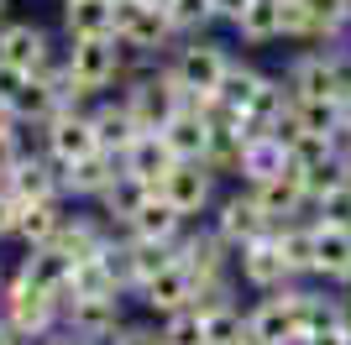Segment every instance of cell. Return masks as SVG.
<instances>
[{"label":"cell","instance_id":"6da1fadb","mask_svg":"<svg viewBox=\"0 0 351 345\" xmlns=\"http://www.w3.org/2000/svg\"><path fill=\"white\" fill-rule=\"evenodd\" d=\"M63 68H69V89L73 105H95L110 89H121L132 58L116 37H84V42H63Z\"/></svg>","mask_w":351,"mask_h":345},{"label":"cell","instance_id":"7a4b0ae2","mask_svg":"<svg viewBox=\"0 0 351 345\" xmlns=\"http://www.w3.org/2000/svg\"><path fill=\"white\" fill-rule=\"evenodd\" d=\"M162 68L173 73L178 94H184L189 105H205V100H215L220 84H226V68H231V47H220L215 37H184L173 53L162 58Z\"/></svg>","mask_w":351,"mask_h":345},{"label":"cell","instance_id":"3957f363","mask_svg":"<svg viewBox=\"0 0 351 345\" xmlns=\"http://www.w3.org/2000/svg\"><path fill=\"white\" fill-rule=\"evenodd\" d=\"M0 319H5L27 345H43V340H53V335L63 330V298L43 293L32 277L11 272V283L0 293Z\"/></svg>","mask_w":351,"mask_h":345},{"label":"cell","instance_id":"277c9868","mask_svg":"<svg viewBox=\"0 0 351 345\" xmlns=\"http://www.w3.org/2000/svg\"><path fill=\"white\" fill-rule=\"evenodd\" d=\"M116 42L126 47V58L136 63H162L178 47V31L168 21V11L142 5V0H116Z\"/></svg>","mask_w":351,"mask_h":345},{"label":"cell","instance_id":"5b68a950","mask_svg":"<svg viewBox=\"0 0 351 345\" xmlns=\"http://www.w3.org/2000/svg\"><path fill=\"white\" fill-rule=\"evenodd\" d=\"M283 84H289V94L299 105H341V94L351 89V68L330 47H309V53L289 58Z\"/></svg>","mask_w":351,"mask_h":345},{"label":"cell","instance_id":"8992f818","mask_svg":"<svg viewBox=\"0 0 351 345\" xmlns=\"http://www.w3.org/2000/svg\"><path fill=\"white\" fill-rule=\"evenodd\" d=\"M299 288H278V293H257L247 303V340L257 345H299L304 340V314H299Z\"/></svg>","mask_w":351,"mask_h":345},{"label":"cell","instance_id":"52a82bcc","mask_svg":"<svg viewBox=\"0 0 351 345\" xmlns=\"http://www.w3.org/2000/svg\"><path fill=\"white\" fill-rule=\"evenodd\" d=\"M215 183H220V178L205 168V162H173V168H168V178L158 183V194L194 225L199 215H210V209L220 204V199H215Z\"/></svg>","mask_w":351,"mask_h":345},{"label":"cell","instance_id":"ba28073f","mask_svg":"<svg viewBox=\"0 0 351 345\" xmlns=\"http://www.w3.org/2000/svg\"><path fill=\"white\" fill-rule=\"evenodd\" d=\"M43 152L58 162V168L89 157V152H100V146H95V120H89V105H63V110L47 120V126H43Z\"/></svg>","mask_w":351,"mask_h":345},{"label":"cell","instance_id":"9c48e42d","mask_svg":"<svg viewBox=\"0 0 351 345\" xmlns=\"http://www.w3.org/2000/svg\"><path fill=\"white\" fill-rule=\"evenodd\" d=\"M53 53H58V42H53V31L43 21H27V16H5L0 21V63H11L21 73H37Z\"/></svg>","mask_w":351,"mask_h":345},{"label":"cell","instance_id":"30bf717a","mask_svg":"<svg viewBox=\"0 0 351 345\" xmlns=\"http://www.w3.org/2000/svg\"><path fill=\"white\" fill-rule=\"evenodd\" d=\"M309 257H315V283L351 288V225L309 220Z\"/></svg>","mask_w":351,"mask_h":345},{"label":"cell","instance_id":"8fae6325","mask_svg":"<svg viewBox=\"0 0 351 345\" xmlns=\"http://www.w3.org/2000/svg\"><path fill=\"white\" fill-rule=\"evenodd\" d=\"M210 230H215L226 246H236V251H241L247 241H263L267 230H273V220L263 215V204L252 199V188L241 183L236 194H226V199L215 204V220H210Z\"/></svg>","mask_w":351,"mask_h":345},{"label":"cell","instance_id":"7c38bea8","mask_svg":"<svg viewBox=\"0 0 351 345\" xmlns=\"http://www.w3.org/2000/svg\"><path fill=\"white\" fill-rule=\"evenodd\" d=\"M126 324V298H63V330L84 345H105Z\"/></svg>","mask_w":351,"mask_h":345},{"label":"cell","instance_id":"4fadbf2b","mask_svg":"<svg viewBox=\"0 0 351 345\" xmlns=\"http://www.w3.org/2000/svg\"><path fill=\"white\" fill-rule=\"evenodd\" d=\"M136 303H142L147 314H158V319H168V314H178V309H189L194 298H199V283H194V272L184 267V261H168L158 277H147L142 288L132 293Z\"/></svg>","mask_w":351,"mask_h":345},{"label":"cell","instance_id":"5bb4252c","mask_svg":"<svg viewBox=\"0 0 351 345\" xmlns=\"http://www.w3.org/2000/svg\"><path fill=\"white\" fill-rule=\"evenodd\" d=\"M236 283L252 288V293H278V288H293L289 267H283L278 246H273V230H267L263 241H247L236 251Z\"/></svg>","mask_w":351,"mask_h":345},{"label":"cell","instance_id":"9a60e30c","mask_svg":"<svg viewBox=\"0 0 351 345\" xmlns=\"http://www.w3.org/2000/svg\"><path fill=\"white\" fill-rule=\"evenodd\" d=\"M89 120H95V146H100L105 157H116V162H121V152L142 136V120L126 110V100H121V94L95 100V105H89Z\"/></svg>","mask_w":351,"mask_h":345},{"label":"cell","instance_id":"2e32d148","mask_svg":"<svg viewBox=\"0 0 351 345\" xmlns=\"http://www.w3.org/2000/svg\"><path fill=\"white\" fill-rule=\"evenodd\" d=\"M252 199L263 204V215L273 225H289V220H309V194L299 183V172H278V178H263V183H247Z\"/></svg>","mask_w":351,"mask_h":345},{"label":"cell","instance_id":"e0dca14e","mask_svg":"<svg viewBox=\"0 0 351 345\" xmlns=\"http://www.w3.org/2000/svg\"><path fill=\"white\" fill-rule=\"evenodd\" d=\"M158 136L168 142V152H173L178 162H205V142H210L205 105H178V110L158 126Z\"/></svg>","mask_w":351,"mask_h":345},{"label":"cell","instance_id":"ac0fdd59","mask_svg":"<svg viewBox=\"0 0 351 345\" xmlns=\"http://www.w3.org/2000/svg\"><path fill=\"white\" fill-rule=\"evenodd\" d=\"M11 199L16 204H43V199H63V168L47 152H27L21 168L11 172Z\"/></svg>","mask_w":351,"mask_h":345},{"label":"cell","instance_id":"d6986e66","mask_svg":"<svg viewBox=\"0 0 351 345\" xmlns=\"http://www.w3.org/2000/svg\"><path fill=\"white\" fill-rule=\"evenodd\" d=\"M63 220H69V199H43V204H16V230L11 241H21V251L58 241Z\"/></svg>","mask_w":351,"mask_h":345},{"label":"cell","instance_id":"ffe728a7","mask_svg":"<svg viewBox=\"0 0 351 345\" xmlns=\"http://www.w3.org/2000/svg\"><path fill=\"white\" fill-rule=\"evenodd\" d=\"M289 105H293V94H289V84H283V73H263L257 94H252L247 110H241V131H247V136H273V126L289 115Z\"/></svg>","mask_w":351,"mask_h":345},{"label":"cell","instance_id":"44dd1931","mask_svg":"<svg viewBox=\"0 0 351 345\" xmlns=\"http://www.w3.org/2000/svg\"><path fill=\"white\" fill-rule=\"evenodd\" d=\"M184 230H189V220L178 215L173 204L162 199V194H152V199H147L142 209H136V215H132L126 225L116 230V235H142V241H162V246H178V241H184Z\"/></svg>","mask_w":351,"mask_h":345},{"label":"cell","instance_id":"7402d4cb","mask_svg":"<svg viewBox=\"0 0 351 345\" xmlns=\"http://www.w3.org/2000/svg\"><path fill=\"white\" fill-rule=\"evenodd\" d=\"M116 172H121V162H116V157H105V152H89V157L69 162V168H63V199L95 204L105 188L116 183Z\"/></svg>","mask_w":351,"mask_h":345},{"label":"cell","instance_id":"603a6c76","mask_svg":"<svg viewBox=\"0 0 351 345\" xmlns=\"http://www.w3.org/2000/svg\"><path fill=\"white\" fill-rule=\"evenodd\" d=\"M116 37V0H63V42Z\"/></svg>","mask_w":351,"mask_h":345},{"label":"cell","instance_id":"cb8c5ba5","mask_svg":"<svg viewBox=\"0 0 351 345\" xmlns=\"http://www.w3.org/2000/svg\"><path fill=\"white\" fill-rule=\"evenodd\" d=\"M173 152H168V142H162L158 131H142L126 152H121V172H132V178H142V183L158 188L162 178H168V168H173Z\"/></svg>","mask_w":351,"mask_h":345},{"label":"cell","instance_id":"d4e9b609","mask_svg":"<svg viewBox=\"0 0 351 345\" xmlns=\"http://www.w3.org/2000/svg\"><path fill=\"white\" fill-rule=\"evenodd\" d=\"M21 277H32V283L43 288V293H53V298H69V283H73V261L63 257L58 246H37V251H21V267H16Z\"/></svg>","mask_w":351,"mask_h":345},{"label":"cell","instance_id":"484cf974","mask_svg":"<svg viewBox=\"0 0 351 345\" xmlns=\"http://www.w3.org/2000/svg\"><path fill=\"white\" fill-rule=\"evenodd\" d=\"M121 246V261H126V288H142L147 277H158L168 261H173V246H162V241H142V235H116Z\"/></svg>","mask_w":351,"mask_h":345},{"label":"cell","instance_id":"4316f807","mask_svg":"<svg viewBox=\"0 0 351 345\" xmlns=\"http://www.w3.org/2000/svg\"><path fill=\"white\" fill-rule=\"evenodd\" d=\"M152 194H158V188H152V183H142V178H132V172H116V183H110V188H105V194H100V199H95V209H100V215L105 220H110V225H126V220H132L136 215V209H142V204L147 199H152Z\"/></svg>","mask_w":351,"mask_h":345},{"label":"cell","instance_id":"83f0119b","mask_svg":"<svg viewBox=\"0 0 351 345\" xmlns=\"http://www.w3.org/2000/svg\"><path fill=\"white\" fill-rule=\"evenodd\" d=\"M236 37L247 47H267V42H283V0H252L247 16L236 21Z\"/></svg>","mask_w":351,"mask_h":345},{"label":"cell","instance_id":"f1b7e54d","mask_svg":"<svg viewBox=\"0 0 351 345\" xmlns=\"http://www.w3.org/2000/svg\"><path fill=\"white\" fill-rule=\"evenodd\" d=\"M289 172V152H283L278 136H247V152H241V183H263V178H278Z\"/></svg>","mask_w":351,"mask_h":345},{"label":"cell","instance_id":"f546056e","mask_svg":"<svg viewBox=\"0 0 351 345\" xmlns=\"http://www.w3.org/2000/svg\"><path fill=\"white\" fill-rule=\"evenodd\" d=\"M205 319V345H241L247 340V309L241 303H194Z\"/></svg>","mask_w":351,"mask_h":345},{"label":"cell","instance_id":"4dcf8cb0","mask_svg":"<svg viewBox=\"0 0 351 345\" xmlns=\"http://www.w3.org/2000/svg\"><path fill=\"white\" fill-rule=\"evenodd\" d=\"M257 84H263V68H252V63L231 58V68H226V84H220L215 105H226L231 115H241V110H247V100L257 94Z\"/></svg>","mask_w":351,"mask_h":345},{"label":"cell","instance_id":"1f68e13d","mask_svg":"<svg viewBox=\"0 0 351 345\" xmlns=\"http://www.w3.org/2000/svg\"><path fill=\"white\" fill-rule=\"evenodd\" d=\"M158 330H162V345H205V319H199V309H178V314L158 319Z\"/></svg>","mask_w":351,"mask_h":345},{"label":"cell","instance_id":"d6a6232c","mask_svg":"<svg viewBox=\"0 0 351 345\" xmlns=\"http://www.w3.org/2000/svg\"><path fill=\"white\" fill-rule=\"evenodd\" d=\"M168 21H173L178 42H184V37H205L215 27V11H210V0H178L173 11H168Z\"/></svg>","mask_w":351,"mask_h":345},{"label":"cell","instance_id":"836d02e7","mask_svg":"<svg viewBox=\"0 0 351 345\" xmlns=\"http://www.w3.org/2000/svg\"><path fill=\"white\" fill-rule=\"evenodd\" d=\"M299 5H304V16H309L315 42H325V37H330V31L351 16V0H299Z\"/></svg>","mask_w":351,"mask_h":345},{"label":"cell","instance_id":"e575fe53","mask_svg":"<svg viewBox=\"0 0 351 345\" xmlns=\"http://www.w3.org/2000/svg\"><path fill=\"white\" fill-rule=\"evenodd\" d=\"M309 220H330V225H351V178H341L336 188H325L309 204Z\"/></svg>","mask_w":351,"mask_h":345},{"label":"cell","instance_id":"d590c367","mask_svg":"<svg viewBox=\"0 0 351 345\" xmlns=\"http://www.w3.org/2000/svg\"><path fill=\"white\" fill-rule=\"evenodd\" d=\"M293 120H299V131L330 142V136L341 131V105H299V100H293Z\"/></svg>","mask_w":351,"mask_h":345},{"label":"cell","instance_id":"8d00e7d4","mask_svg":"<svg viewBox=\"0 0 351 345\" xmlns=\"http://www.w3.org/2000/svg\"><path fill=\"white\" fill-rule=\"evenodd\" d=\"M105 345H162V330H158V324H147V319H126Z\"/></svg>","mask_w":351,"mask_h":345},{"label":"cell","instance_id":"74e56055","mask_svg":"<svg viewBox=\"0 0 351 345\" xmlns=\"http://www.w3.org/2000/svg\"><path fill=\"white\" fill-rule=\"evenodd\" d=\"M27 146H21V131H0V188L11 183V172L21 168Z\"/></svg>","mask_w":351,"mask_h":345},{"label":"cell","instance_id":"f35d334b","mask_svg":"<svg viewBox=\"0 0 351 345\" xmlns=\"http://www.w3.org/2000/svg\"><path fill=\"white\" fill-rule=\"evenodd\" d=\"M283 42H315V31H309V16L299 0H283Z\"/></svg>","mask_w":351,"mask_h":345},{"label":"cell","instance_id":"ab89813d","mask_svg":"<svg viewBox=\"0 0 351 345\" xmlns=\"http://www.w3.org/2000/svg\"><path fill=\"white\" fill-rule=\"evenodd\" d=\"M27 79L32 73H21V68H11V63H0V100L11 105L16 94H21V89H27Z\"/></svg>","mask_w":351,"mask_h":345},{"label":"cell","instance_id":"60d3db41","mask_svg":"<svg viewBox=\"0 0 351 345\" xmlns=\"http://www.w3.org/2000/svg\"><path fill=\"white\" fill-rule=\"evenodd\" d=\"M320 47H330V53H336L341 63H346V68H351V16H346V21H341L336 31H330V37H325Z\"/></svg>","mask_w":351,"mask_h":345},{"label":"cell","instance_id":"b9f144b4","mask_svg":"<svg viewBox=\"0 0 351 345\" xmlns=\"http://www.w3.org/2000/svg\"><path fill=\"white\" fill-rule=\"evenodd\" d=\"M252 0H210V11H215V21H226V27H236L241 16H247Z\"/></svg>","mask_w":351,"mask_h":345},{"label":"cell","instance_id":"7bdbcfd3","mask_svg":"<svg viewBox=\"0 0 351 345\" xmlns=\"http://www.w3.org/2000/svg\"><path fill=\"white\" fill-rule=\"evenodd\" d=\"M11 230H16V199L11 188H0V241H11Z\"/></svg>","mask_w":351,"mask_h":345},{"label":"cell","instance_id":"ee69618b","mask_svg":"<svg viewBox=\"0 0 351 345\" xmlns=\"http://www.w3.org/2000/svg\"><path fill=\"white\" fill-rule=\"evenodd\" d=\"M346 335H351V330H346ZM346 335H341V330H320V335H304L299 345H346Z\"/></svg>","mask_w":351,"mask_h":345},{"label":"cell","instance_id":"f6af8a7d","mask_svg":"<svg viewBox=\"0 0 351 345\" xmlns=\"http://www.w3.org/2000/svg\"><path fill=\"white\" fill-rule=\"evenodd\" d=\"M0 345H21V335H16L11 324H5V319H0Z\"/></svg>","mask_w":351,"mask_h":345},{"label":"cell","instance_id":"bcb514c9","mask_svg":"<svg viewBox=\"0 0 351 345\" xmlns=\"http://www.w3.org/2000/svg\"><path fill=\"white\" fill-rule=\"evenodd\" d=\"M341 126L351 131V89H346V94H341Z\"/></svg>","mask_w":351,"mask_h":345},{"label":"cell","instance_id":"7dc6e473","mask_svg":"<svg viewBox=\"0 0 351 345\" xmlns=\"http://www.w3.org/2000/svg\"><path fill=\"white\" fill-rule=\"evenodd\" d=\"M142 5H158V11H173L178 0H142Z\"/></svg>","mask_w":351,"mask_h":345},{"label":"cell","instance_id":"c3c4849f","mask_svg":"<svg viewBox=\"0 0 351 345\" xmlns=\"http://www.w3.org/2000/svg\"><path fill=\"white\" fill-rule=\"evenodd\" d=\"M5 283H11V272H5V267H0V293H5Z\"/></svg>","mask_w":351,"mask_h":345},{"label":"cell","instance_id":"681fc988","mask_svg":"<svg viewBox=\"0 0 351 345\" xmlns=\"http://www.w3.org/2000/svg\"><path fill=\"white\" fill-rule=\"evenodd\" d=\"M5 5H11V0H0V21H5Z\"/></svg>","mask_w":351,"mask_h":345},{"label":"cell","instance_id":"f907efd6","mask_svg":"<svg viewBox=\"0 0 351 345\" xmlns=\"http://www.w3.org/2000/svg\"><path fill=\"white\" fill-rule=\"evenodd\" d=\"M241 345H257V340H241Z\"/></svg>","mask_w":351,"mask_h":345},{"label":"cell","instance_id":"816d5d0a","mask_svg":"<svg viewBox=\"0 0 351 345\" xmlns=\"http://www.w3.org/2000/svg\"><path fill=\"white\" fill-rule=\"evenodd\" d=\"M346 345H351V335H346Z\"/></svg>","mask_w":351,"mask_h":345},{"label":"cell","instance_id":"f5cc1de1","mask_svg":"<svg viewBox=\"0 0 351 345\" xmlns=\"http://www.w3.org/2000/svg\"><path fill=\"white\" fill-rule=\"evenodd\" d=\"M21 345H27V340H21Z\"/></svg>","mask_w":351,"mask_h":345}]
</instances>
